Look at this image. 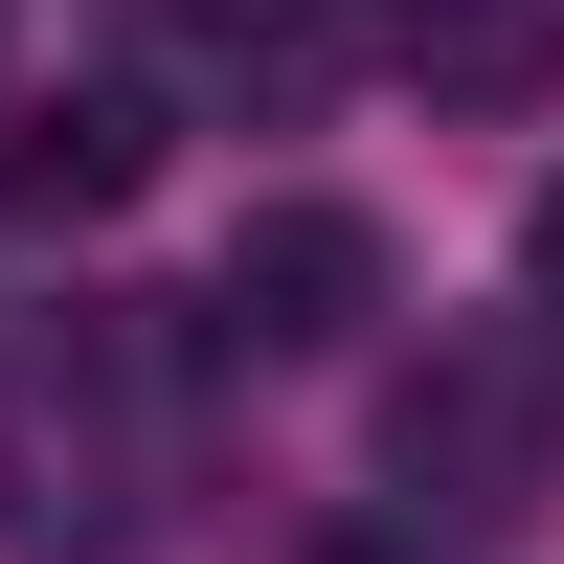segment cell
<instances>
[{
    "label": "cell",
    "mask_w": 564,
    "mask_h": 564,
    "mask_svg": "<svg viewBox=\"0 0 564 564\" xmlns=\"http://www.w3.org/2000/svg\"><path fill=\"white\" fill-rule=\"evenodd\" d=\"M384 497L430 542H520L564 497V339H430L384 384Z\"/></svg>",
    "instance_id": "6da1fadb"
},
{
    "label": "cell",
    "mask_w": 564,
    "mask_h": 564,
    "mask_svg": "<svg viewBox=\"0 0 564 564\" xmlns=\"http://www.w3.org/2000/svg\"><path fill=\"white\" fill-rule=\"evenodd\" d=\"M204 316H226V339H271V361H339L361 316H384V226H361V204H249Z\"/></svg>",
    "instance_id": "7a4b0ae2"
},
{
    "label": "cell",
    "mask_w": 564,
    "mask_h": 564,
    "mask_svg": "<svg viewBox=\"0 0 564 564\" xmlns=\"http://www.w3.org/2000/svg\"><path fill=\"white\" fill-rule=\"evenodd\" d=\"M135 181H159V90H45L0 135V226H113Z\"/></svg>",
    "instance_id": "3957f363"
},
{
    "label": "cell",
    "mask_w": 564,
    "mask_h": 564,
    "mask_svg": "<svg viewBox=\"0 0 564 564\" xmlns=\"http://www.w3.org/2000/svg\"><path fill=\"white\" fill-rule=\"evenodd\" d=\"M406 45H430V90H475V113H497V90H542V68H564V23H542V0H430Z\"/></svg>",
    "instance_id": "277c9868"
},
{
    "label": "cell",
    "mask_w": 564,
    "mask_h": 564,
    "mask_svg": "<svg viewBox=\"0 0 564 564\" xmlns=\"http://www.w3.org/2000/svg\"><path fill=\"white\" fill-rule=\"evenodd\" d=\"M520 294L564 316V181H542V204H520Z\"/></svg>",
    "instance_id": "5b68a950"
},
{
    "label": "cell",
    "mask_w": 564,
    "mask_h": 564,
    "mask_svg": "<svg viewBox=\"0 0 564 564\" xmlns=\"http://www.w3.org/2000/svg\"><path fill=\"white\" fill-rule=\"evenodd\" d=\"M339 564H384V542H339Z\"/></svg>",
    "instance_id": "8992f818"
}]
</instances>
